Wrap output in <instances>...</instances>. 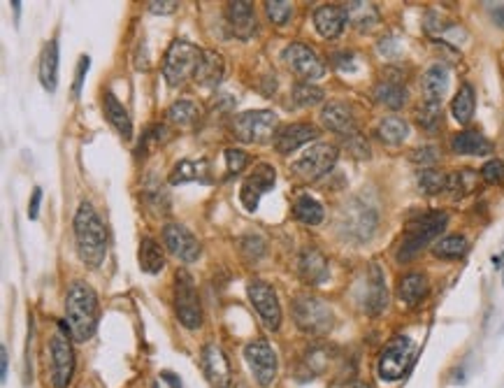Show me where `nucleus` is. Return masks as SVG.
<instances>
[{
	"label": "nucleus",
	"mask_w": 504,
	"mask_h": 388,
	"mask_svg": "<svg viewBox=\"0 0 504 388\" xmlns=\"http://www.w3.org/2000/svg\"><path fill=\"white\" fill-rule=\"evenodd\" d=\"M75 244L81 263L89 268H101L105 256H107V231L105 223L93 209L91 203H81L77 214H75Z\"/></svg>",
	"instance_id": "1"
},
{
	"label": "nucleus",
	"mask_w": 504,
	"mask_h": 388,
	"mask_svg": "<svg viewBox=\"0 0 504 388\" xmlns=\"http://www.w3.org/2000/svg\"><path fill=\"white\" fill-rule=\"evenodd\" d=\"M98 296L84 281H75L66 296V323L75 342H86L98 328Z\"/></svg>",
	"instance_id": "2"
},
{
	"label": "nucleus",
	"mask_w": 504,
	"mask_h": 388,
	"mask_svg": "<svg viewBox=\"0 0 504 388\" xmlns=\"http://www.w3.org/2000/svg\"><path fill=\"white\" fill-rule=\"evenodd\" d=\"M447 223H449L447 211H427V214L414 219L412 223H409V231H407V235H404L400 249H397V261L407 263V261H412V258L419 256L421 251H423L425 246L430 244L432 240L444 231V228H447Z\"/></svg>",
	"instance_id": "3"
},
{
	"label": "nucleus",
	"mask_w": 504,
	"mask_h": 388,
	"mask_svg": "<svg viewBox=\"0 0 504 388\" xmlns=\"http://www.w3.org/2000/svg\"><path fill=\"white\" fill-rule=\"evenodd\" d=\"M293 321L302 333L309 335H326L335 326V314L326 300L300 293L293 298Z\"/></svg>",
	"instance_id": "4"
},
{
	"label": "nucleus",
	"mask_w": 504,
	"mask_h": 388,
	"mask_svg": "<svg viewBox=\"0 0 504 388\" xmlns=\"http://www.w3.org/2000/svg\"><path fill=\"white\" fill-rule=\"evenodd\" d=\"M200 58L202 49H198L189 40H174L163 61V77L170 86H181L189 77H196Z\"/></svg>",
	"instance_id": "5"
},
{
	"label": "nucleus",
	"mask_w": 504,
	"mask_h": 388,
	"mask_svg": "<svg viewBox=\"0 0 504 388\" xmlns=\"http://www.w3.org/2000/svg\"><path fill=\"white\" fill-rule=\"evenodd\" d=\"M70 328L66 321H58V333L49 342V381L54 388H68L75 374V349L70 342Z\"/></svg>",
	"instance_id": "6"
},
{
	"label": "nucleus",
	"mask_w": 504,
	"mask_h": 388,
	"mask_svg": "<svg viewBox=\"0 0 504 388\" xmlns=\"http://www.w3.org/2000/svg\"><path fill=\"white\" fill-rule=\"evenodd\" d=\"M279 119L269 109H249L233 119V133L239 142L249 144H265L272 138H277Z\"/></svg>",
	"instance_id": "7"
},
{
	"label": "nucleus",
	"mask_w": 504,
	"mask_h": 388,
	"mask_svg": "<svg viewBox=\"0 0 504 388\" xmlns=\"http://www.w3.org/2000/svg\"><path fill=\"white\" fill-rule=\"evenodd\" d=\"M414 342L407 335H395L379 354L377 372L384 381H400L414 361Z\"/></svg>",
	"instance_id": "8"
},
{
	"label": "nucleus",
	"mask_w": 504,
	"mask_h": 388,
	"mask_svg": "<svg viewBox=\"0 0 504 388\" xmlns=\"http://www.w3.org/2000/svg\"><path fill=\"white\" fill-rule=\"evenodd\" d=\"M174 311H177L179 323L189 331H198L202 326V307L196 281L186 270H179L174 277Z\"/></svg>",
	"instance_id": "9"
},
{
	"label": "nucleus",
	"mask_w": 504,
	"mask_h": 388,
	"mask_svg": "<svg viewBox=\"0 0 504 388\" xmlns=\"http://www.w3.org/2000/svg\"><path fill=\"white\" fill-rule=\"evenodd\" d=\"M337 158H339V149L335 144L319 142V144L309 146L297 161H293L291 170L304 181H316L335 168Z\"/></svg>",
	"instance_id": "10"
},
{
	"label": "nucleus",
	"mask_w": 504,
	"mask_h": 388,
	"mask_svg": "<svg viewBox=\"0 0 504 388\" xmlns=\"http://www.w3.org/2000/svg\"><path fill=\"white\" fill-rule=\"evenodd\" d=\"M244 361H247L254 379L263 388L274 384V379H277V370H279V361H277L274 349L265 342V339H254V342H249L247 346H244Z\"/></svg>",
	"instance_id": "11"
},
{
	"label": "nucleus",
	"mask_w": 504,
	"mask_h": 388,
	"mask_svg": "<svg viewBox=\"0 0 504 388\" xmlns=\"http://www.w3.org/2000/svg\"><path fill=\"white\" fill-rule=\"evenodd\" d=\"M247 293L249 300L254 305V309L258 311V316L263 319V323L269 328V331H279L281 326V307H279V298L277 291L263 279H251L247 284Z\"/></svg>",
	"instance_id": "12"
},
{
	"label": "nucleus",
	"mask_w": 504,
	"mask_h": 388,
	"mask_svg": "<svg viewBox=\"0 0 504 388\" xmlns=\"http://www.w3.org/2000/svg\"><path fill=\"white\" fill-rule=\"evenodd\" d=\"M281 58L289 66V70L297 75V77L312 81V79H321L326 75V66L319 56H316L314 49H309L307 44L302 42H293L281 51Z\"/></svg>",
	"instance_id": "13"
},
{
	"label": "nucleus",
	"mask_w": 504,
	"mask_h": 388,
	"mask_svg": "<svg viewBox=\"0 0 504 388\" xmlns=\"http://www.w3.org/2000/svg\"><path fill=\"white\" fill-rule=\"evenodd\" d=\"M274 181H277V170L269 166V163H258L254 172L244 179L242 191H239V200H242L244 207L249 211H256L261 198L272 189Z\"/></svg>",
	"instance_id": "14"
},
{
	"label": "nucleus",
	"mask_w": 504,
	"mask_h": 388,
	"mask_svg": "<svg viewBox=\"0 0 504 388\" xmlns=\"http://www.w3.org/2000/svg\"><path fill=\"white\" fill-rule=\"evenodd\" d=\"M200 361H202V372H204V377L209 379L212 388H230L233 367H230V361H228V356L224 354V349H221L219 344H214V342L204 344Z\"/></svg>",
	"instance_id": "15"
},
{
	"label": "nucleus",
	"mask_w": 504,
	"mask_h": 388,
	"mask_svg": "<svg viewBox=\"0 0 504 388\" xmlns=\"http://www.w3.org/2000/svg\"><path fill=\"white\" fill-rule=\"evenodd\" d=\"M163 242L170 249V254L177 256L184 263H196L202 254V246L193 237L189 228L179 226V223H170L163 228Z\"/></svg>",
	"instance_id": "16"
},
{
	"label": "nucleus",
	"mask_w": 504,
	"mask_h": 388,
	"mask_svg": "<svg viewBox=\"0 0 504 388\" xmlns=\"http://www.w3.org/2000/svg\"><path fill=\"white\" fill-rule=\"evenodd\" d=\"M374 226H377V216H374V211L370 207H365V205L351 203L349 207L342 211V231L347 233L349 237L358 240V242L372 237Z\"/></svg>",
	"instance_id": "17"
},
{
	"label": "nucleus",
	"mask_w": 504,
	"mask_h": 388,
	"mask_svg": "<svg viewBox=\"0 0 504 388\" xmlns=\"http://www.w3.org/2000/svg\"><path fill=\"white\" fill-rule=\"evenodd\" d=\"M319 138V128L314 123H291L284 126L274 138V149L279 154H293L295 149H300L302 144H309Z\"/></svg>",
	"instance_id": "18"
},
{
	"label": "nucleus",
	"mask_w": 504,
	"mask_h": 388,
	"mask_svg": "<svg viewBox=\"0 0 504 388\" xmlns=\"http://www.w3.org/2000/svg\"><path fill=\"white\" fill-rule=\"evenodd\" d=\"M347 21H349L347 5H321L314 12V26L319 35H323L326 40L337 38L344 31Z\"/></svg>",
	"instance_id": "19"
},
{
	"label": "nucleus",
	"mask_w": 504,
	"mask_h": 388,
	"mask_svg": "<svg viewBox=\"0 0 504 388\" xmlns=\"http://www.w3.org/2000/svg\"><path fill=\"white\" fill-rule=\"evenodd\" d=\"M321 121H323V126L328 128V131L339 133V135H344V138H349V135H356L354 112H351L349 105L337 103V100L328 103L326 107L321 109Z\"/></svg>",
	"instance_id": "20"
},
{
	"label": "nucleus",
	"mask_w": 504,
	"mask_h": 388,
	"mask_svg": "<svg viewBox=\"0 0 504 388\" xmlns=\"http://www.w3.org/2000/svg\"><path fill=\"white\" fill-rule=\"evenodd\" d=\"M226 75V61L219 51L214 49H202V58H200V66L196 70V79L198 84L204 86V89H216V86L224 81Z\"/></svg>",
	"instance_id": "21"
},
{
	"label": "nucleus",
	"mask_w": 504,
	"mask_h": 388,
	"mask_svg": "<svg viewBox=\"0 0 504 388\" xmlns=\"http://www.w3.org/2000/svg\"><path fill=\"white\" fill-rule=\"evenodd\" d=\"M365 305V311L372 316L381 314L388 305V289H386V277L381 272V268L377 263L370 266V274H367V296L362 300Z\"/></svg>",
	"instance_id": "22"
},
{
	"label": "nucleus",
	"mask_w": 504,
	"mask_h": 388,
	"mask_svg": "<svg viewBox=\"0 0 504 388\" xmlns=\"http://www.w3.org/2000/svg\"><path fill=\"white\" fill-rule=\"evenodd\" d=\"M297 272H300V279L309 286H319L328 279V261L326 256L321 254L319 249L309 246L300 254V261H297Z\"/></svg>",
	"instance_id": "23"
},
{
	"label": "nucleus",
	"mask_w": 504,
	"mask_h": 388,
	"mask_svg": "<svg viewBox=\"0 0 504 388\" xmlns=\"http://www.w3.org/2000/svg\"><path fill=\"white\" fill-rule=\"evenodd\" d=\"M228 21H230L233 33H235L239 40L254 38L256 26H258L256 12H254V5L247 3V0H235V3L228 5Z\"/></svg>",
	"instance_id": "24"
},
{
	"label": "nucleus",
	"mask_w": 504,
	"mask_h": 388,
	"mask_svg": "<svg viewBox=\"0 0 504 388\" xmlns=\"http://www.w3.org/2000/svg\"><path fill=\"white\" fill-rule=\"evenodd\" d=\"M209 163L204 158H184L170 172V184H189V181H209Z\"/></svg>",
	"instance_id": "25"
},
{
	"label": "nucleus",
	"mask_w": 504,
	"mask_h": 388,
	"mask_svg": "<svg viewBox=\"0 0 504 388\" xmlns=\"http://www.w3.org/2000/svg\"><path fill=\"white\" fill-rule=\"evenodd\" d=\"M449 81H451V75H449V68L447 66H432L425 70L423 75V96L425 100H430V103H442V98L447 96L449 91Z\"/></svg>",
	"instance_id": "26"
},
{
	"label": "nucleus",
	"mask_w": 504,
	"mask_h": 388,
	"mask_svg": "<svg viewBox=\"0 0 504 388\" xmlns=\"http://www.w3.org/2000/svg\"><path fill=\"white\" fill-rule=\"evenodd\" d=\"M103 107H105V116H107L109 123L116 128V133L124 140H133V121H131V116H128L126 107L119 103V98L107 91L103 98Z\"/></svg>",
	"instance_id": "27"
},
{
	"label": "nucleus",
	"mask_w": 504,
	"mask_h": 388,
	"mask_svg": "<svg viewBox=\"0 0 504 388\" xmlns=\"http://www.w3.org/2000/svg\"><path fill=\"white\" fill-rule=\"evenodd\" d=\"M451 146H453L455 154H462V156H486L493 151V144L477 131H462L458 135H453Z\"/></svg>",
	"instance_id": "28"
},
{
	"label": "nucleus",
	"mask_w": 504,
	"mask_h": 388,
	"mask_svg": "<svg viewBox=\"0 0 504 388\" xmlns=\"http://www.w3.org/2000/svg\"><path fill=\"white\" fill-rule=\"evenodd\" d=\"M40 81L49 93L56 91L58 86V42L49 40L40 54Z\"/></svg>",
	"instance_id": "29"
},
{
	"label": "nucleus",
	"mask_w": 504,
	"mask_h": 388,
	"mask_svg": "<svg viewBox=\"0 0 504 388\" xmlns=\"http://www.w3.org/2000/svg\"><path fill=\"white\" fill-rule=\"evenodd\" d=\"M427 296V277L421 272H409L400 279L397 286V298L402 300L407 307H416Z\"/></svg>",
	"instance_id": "30"
},
{
	"label": "nucleus",
	"mask_w": 504,
	"mask_h": 388,
	"mask_svg": "<svg viewBox=\"0 0 504 388\" xmlns=\"http://www.w3.org/2000/svg\"><path fill=\"white\" fill-rule=\"evenodd\" d=\"M137 261H140L142 272H146V274H158L163 268H165V256H163L161 244L151 237H144L142 242H140Z\"/></svg>",
	"instance_id": "31"
},
{
	"label": "nucleus",
	"mask_w": 504,
	"mask_h": 388,
	"mask_svg": "<svg viewBox=\"0 0 504 388\" xmlns=\"http://www.w3.org/2000/svg\"><path fill=\"white\" fill-rule=\"evenodd\" d=\"M293 214H295L297 221L307 223V226H319L326 216V209L312 196H297L295 203H293Z\"/></svg>",
	"instance_id": "32"
},
{
	"label": "nucleus",
	"mask_w": 504,
	"mask_h": 388,
	"mask_svg": "<svg viewBox=\"0 0 504 388\" xmlns=\"http://www.w3.org/2000/svg\"><path fill=\"white\" fill-rule=\"evenodd\" d=\"M474 107H477V96H474V89L470 84H462L460 91L455 93L453 105H451V112H453L455 121L458 123H470L474 116Z\"/></svg>",
	"instance_id": "33"
},
{
	"label": "nucleus",
	"mask_w": 504,
	"mask_h": 388,
	"mask_svg": "<svg viewBox=\"0 0 504 388\" xmlns=\"http://www.w3.org/2000/svg\"><path fill=\"white\" fill-rule=\"evenodd\" d=\"M374 98H377V103L386 105V107L400 109L407 103L409 91L402 84H395V81H381V84H377V89H374Z\"/></svg>",
	"instance_id": "34"
},
{
	"label": "nucleus",
	"mask_w": 504,
	"mask_h": 388,
	"mask_svg": "<svg viewBox=\"0 0 504 388\" xmlns=\"http://www.w3.org/2000/svg\"><path fill=\"white\" fill-rule=\"evenodd\" d=\"M377 133L386 144H402L409 135V126L400 116H386V119H381Z\"/></svg>",
	"instance_id": "35"
},
{
	"label": "nucleus",
	"mask_w": 504,
	"mask_h": 388,
	"mask_svg": "<svg viewBox=\"0 0 504 388\" xmlns=\"http://www.w3.org/2000/svg\"><path fill=\"white\" fill-rule=\"evenodd\" d=\"M168 119L172 123H177V126L189 128V126H193V123H198V119H200V107H198V105L193 103V100H189V98L177 100L174 105H170Z\"/></svg>",
	"instance_id": "36"
},
{
	"label": "nucleus",
	"mask_w": 504,
	"mask_h": 388,
	"mask_svg": "<svg viewBox=\"0 0 504 388\" xmlns=\"http://www.w3.org/2000/svg\"><path fill=\"white\" fill-rule=\"evenodd\" d=\"M470 249V242H467L462 235H449V237H442L435 244L432 254L437 258H444V261H455V258H462Z\"/></svg>",
	"instance_id": "37"
},
{
	"label": "nucleus",
	"mask_w": 504,
	"mask_h": 388,
	"mask_svg": "<svg viewBox=\"0 0 504 388\" xmlns=\"http://www.w3.org/2000/svg\"><path fill=\"white\" fill-rule=\"evenodd\" d=\"M347 12H349V21L354 23L358 31H370V28L377 26V21H379L377 8L367 3H351L347 5Z\"/></svg>",
	"instance_id": "38"
},
{
	"label": "nucleus",
	"mask_w": 504,
	"mask_h": 388,
	"mask_svg": "<svg viewBox=\"0 0 504 388\" xmlns=\"http://www.w3.org/2000/svg\"><path fill=\"white\" fill-rule=\"evenodd\" d=\"M474 186H477V172H472V170H458V172L449 174L447 193H451L453 198H462V196H470Z\"/></svg>",
	"instance_id": "39"
},
{
	"label": "nucleus",
	"mask_w": 504,
	"mask_h": 388,
	"mask_svg": "<svg viewBox=\"0 0 504 388\" xmlns=\"http://www.w3.org/2000/svg\"><path fill=\"white\" fill-rule=\"evenodd\" d=\"M323 98H326L323 89L314 86L312 81H297L293 86V103H295V107H314Z\"/></svg>",
	"instance_id": "40"
},
{
	"label": "nucleus",
	"mask_w": 504,
	"mask_h": 388,
	"mask_svg": "<svg viewBox=\"0 0 504 388\" xmlns=\"http://www.w3.org/2000/svg\"><path fill=\"white\" fill-rule=\"evenodd\" d=\"M416 121H419V126L423 128V131L435 133L437 128L442 126V105L423 100V105L416 109Z\"/></svg>",
	"instance_id": "41"
},
{
	"label": "nucleus",
	"mask_w": 504,
	"mask_h": 388,
	"mask_svg": "<svg viewBox=\"0 0 504 388\" xmlns=\"http://www.w3.org/2000/svg\"><path fill=\"white\" fill-rule=\"evenodd\" d=\"M330 358H332L330 346L316 344L307 351V356H304V365L309 367V372L312 374H323L328 365H330Z\"/></svg>",
	"instance_id": "42"
},
{
	"label": "nucleus",
	"mask_w": 504,
	"mask_h": 388,
	"mask_svg": "<svg viewBox=\"0 0 504 388\" xmlns=\"http://www.w3.org/2000/svg\"><path fill=\"white\" fill-rule=\"evenodd\" d=\"M447 181L449 174L437 172V170H423L419 174V189L427 193V196H437V193L447 191Z\"/></svg>",
	"instance_id": "43"
},
{
	"label": "nucleus",
	"mask_w": 504,
	"mask_h": 388,
	"mask_svg": "<svg viewBox=\"0 0 504 388\" xmlns=\"http://www.w3.org/2000/svg\"><path fill=\"white\" fill-rule=\"evenodd\" d=\"M265 12L274 26H284L293 16V5L286 3V0H269V3H265Z\"/></svg>",
	"instance_id": "44"
},
{
	"label": "nucleus",
	"mask_w": 504,
	"mask_h": 388,
	"mask_svg": "<svg viewBox=\"0 0 504 388\" xmlns=\"http://www.w3.org/2000/svg\"><path fill=\"white\" fill-rule=\"evenodd\" d=\"M249 163V154L242 149H226V166L228 174H239Z\"/></svg>",
	"instance_id": "45"
},
{
	"label": "nucleus",
	"mask_w": 504,
	"mask_h": 388,
	"mask_svg": "<svg viewBox=\"0 0 504 388\" xmlns=\"http://www.w3.org/2000/svg\"><path fill=\"white\" fill-rule=\"evenodd\" d=\"M481 177H483V181H488V184H500V181H504V163L500 161V158L488 161L481 168Z\"/></svg>",
	"instance_id": "46"
},
{
	"label": "nucleus",
	"mask_w": 504,
	"mask_h": 388,
	"mask_svg": "<svg viewBox=\"0 0 504 388\" xmlns=\"http://www.w3.org/2000/svg\"><path fill=\"white\" fill-rule=\"evenodd\" d=\"M437 158H439L437 146H419V149L412 151V161L421 163V166H432V163H437Z\"/></svg>",
	"instance_id": "47"
},
{
	"label": "nucleus",
	"mask_w": 504,
	"mask_h": 388,
	"mask_svg": "<svg viewBox=\"0 0 504 388\" xmlns=\"http://www.w3.org/2000/svg\"><path fill=\"white\" fill-rule=\"evenodd\" d=\"M91 68V58L89 56H81L79 66H77V75H75V98L81 96V86H84V77Z\"/></svg>",
	"instance_id": "48"
},
{
	"label": "nucleus",
	"mask_w": 504,
	"mask_h": 388,
	"mask_svg": "<svg viewBox=\"0 0 504 388\" xmlns=\"http://www.w3.org/2000/svg\"><path fill=\"white\" fill-rule=\"evenodd\" d=\"M146 8H149L151 14H172L179 8V3H174V0H163V3L151 0V3H146Z\"/></svg>",
	"instance_id": "49"
},
{
	"label": "nucleus",
	"mask_w": 504,
	"mask_h": 388,
	"mask_svg": "<svg viewBox=\"0 0 504 388\" xmlns=\"http://www.w3.org/2000/svg\"><path fill=\"white\" fill-rule=\"evenodd\" d=\"M40 203H42V189H33L31 203H28V219H38L40 214Z\"/></svg>",
	"instance_id": "50"
},
{
	"label": "nucleus",
	"mask_w": 504,
	"mask_h": 388,
	"mask_svg": "<svg viewBox=\"0 0 504 388\" xmlns=\"http://www.w3.org/2000/svg\"><path fill=\"white\" fill-rule=\"evenodd\" d=\"M8 367H10V354L5 346H0V381H8Z\"/></svg>",
	"instance_id": "51"
},
{
	"label": "nucleus",
	"mask_w": 504,
	"mask_h": 388,
	"mask_svg": "<svg viewBox=\"0 0 504 388\" xmlns=\"http://www.w3.org/2000/svg\"><path fill=\"white\" fill-rule=\"evenodd\" d=\"M488 12H490V16H493L495 26L504 28V5H488Z\"/></svg>",
	"instance_id": "52"
},
{
	"label": "nucleus",
	"mask_w": 504,
	"mask_h": 388,
	"mask_svg": "<svg viewBox=\"0 0 504 388\" xmlns=\"http://www.w3.org/2000/svg\"><path fill=\"white\" fill-rule=\"evenodd\" d=\"M161 379L165 381V384H168L170 388H184V384H181V379L177 377V374H174V372H168V370H163V372H161Z\"/></svg>",
	"instance_id": "53"
},
{
	"label": "nucleus",
	"mask_w": 504,
	"mask_h": 388,
	"mask_svg": "<svg viewBox=\"0 0 504 388\" xmlns=\"http://www.w3.org/2000/svg\"><path fill=\"white\" fill-rule=\"evenodd\" d=\"M354 388H374V386L367 384V381H358V384H354Z\"/></svg>",
	"instance_id": "54"
}]
</instances>
